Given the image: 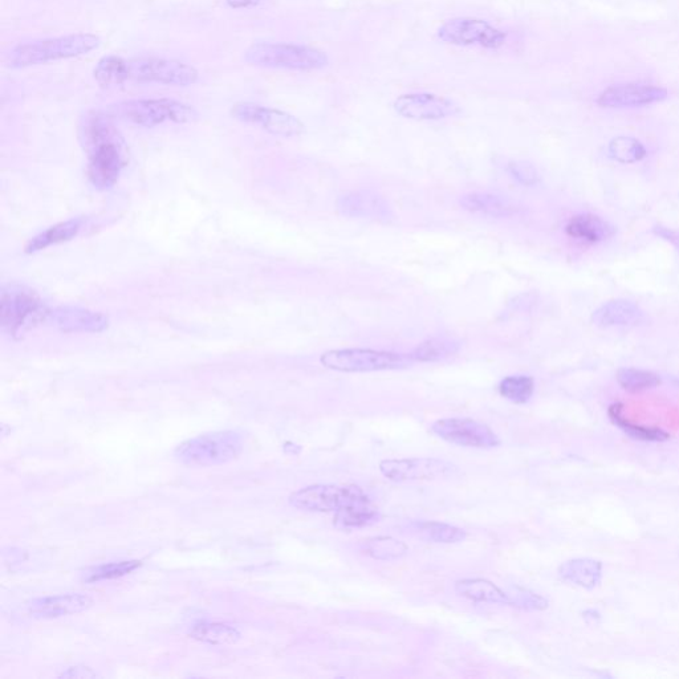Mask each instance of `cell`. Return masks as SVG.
<instances>
[{
    "label": "cell",
    "mask_w": 679,
    "mask_h": 679,
    "mask_svg": "<svg viewBox=\"0 0 679 679\" xmlns=\"http://www.w3.org/2000/svg\"><path fill=\"white\" fill-rule=\"evenodd\" d=\"M243 60L252 67L295 72L320 71L329 64L324 51L295 43H254L247 48Z\"/></svg>",
    "instance_id": "4"
},
{
    "label": "cell",
    "mask_w": 679,
    "mask_h": 679,
    "mask_svg": "<svg viewBox=\"0 0 679 679\" xmlns=\"http://www.w3.org/2000/svg\"><path fill=\"white\" fill-rule=\"evenodd\" d=\"M140 567L141 561L138 560L100 565V567L88 573L85 581L87 583H95V581L119 579V577L129 575V573L136 571Z\"/></svg>",
    "instance_id": "34"
},
{
    "label": "cell",
    "mask_w": 679,
    "mask_h": 679,
    "mask_svg": "<svg viewBox=\"0 0 679 679\" xmlns=\"http://www.w3.org/2000/svg\"><path fill=\"white\" fill-rule=\"evenodd\" d=\"M669 97L668 89L645 83L615 84L605 88L596 104L605 109L642 108L662 103Z\"/></svg>",
    "instance_id": "15"
},
{
    "label": "cell",
    "mask_w": 679,
    "mask_h": 679,
    "mask_svg": "<svg viewBox=\"0 0 679 679\" xmlns=\"http://www.w3.org/2000/svg\"><path fill=\"white\" fill-rule=\"evenodd\" d=\"M510 599V607L522 609V611H544L548 608V601L538 593L520 587H511L507 592Z\"/></svg>",
    "instance_id": "35"
},
{
    "label": "cell",
    "mask_w": 679,
    "mask_h": 679,
    "mask_svg": "<svg viewBox=\"0 0 679 679\" xmlns=\"http://www.w3.org/2000/svg\"><path fill=\"white\" fill-rule=\"evenodd\" d=\"M363 551L373 559L386 561L401 559L408 554L409 548L405 543L390 536H378L365 540Z\"/></svg>",
    "instance_id": "28"
},
{
    "label": "cell",
    "mask_w": 679,
    "mask_h": 679,
    "mask_svg": "<svg viewBox=\"0 0 679 679\" xmlns=\"http://www.w3.org/2000/svg\"><path fill=\"white\" fill-rule=\"evenodd\" d=\"M455 466L437 458L385 459L380 471L394 483L435 481L453 474Z\"/></svg>",
    "instance_id": "13"
},
{
    "label": "cell",
    "mask_w": 679,
    "mask_h": 679,
    "mask_svg": "<svg viewBox=\"0 0 679 679\" xmlns=\"http://www.w3.org/2000/svg\"><path fill=\"white\" fill-rule=\"evenodd\" d=\"M337 210L348 218L373 219L378 222H389L393 218L392 209L386 199L369 190L341 195L337 199Z\"/></svg>",
    "instance_id": "16"
},
{
    "label": "cell",
    "mask_w": 679,
    "mask_h": 679,
    "mask_svg": "<svg viewBox=\"0 0 679 679\" xmlns=\"http://www.w3.org/2000/svg\"><path fill=\"white\" fill-rule=\"evenodd\" d=\"M565 231L569 237L584 243H601L616 234V227L593 214H580L568 222Z\"/></svg>",
    "instance_id": "21"
},
{
    "label": "cell",
    "mask_w": 679,
    "mask_h": 679,
    "mask_svg": "<svg viewBox=\"0 0 679 679\" xmlns=\"http://www.w3.org/2000/svg\"><path fill=\"white\" fill-rule=\"evenodd\" d=\"M93 77L103 88L120 87L126 83L161 84L169 87H190L199 80L193 65L180 60L140 58L126 60L107 55L97 62Z\"/></svg>",
    "instance_id": "2"
},
{
    "label": "cell",
    "mask_w": 679,
    "mask_h": 679,
    "mask_svg": "<svg viewBox=\"0 0 679 679\" xmlns=\"http://www.w3.org/2000/svg\"><path fill=\"white\" fill-rule=\"evenodd\" d=\"M507 170L514 180L524 186H535L540 182L538 170L528 162L512 161L508 164Z\"/></svg>",
    "instance_id": "36"
},
{
    "label": "cell",
    "mask_w": 679,
    "mask_h": 679,
    "mask_svg": "<svg viewBox=\"0 0 679 679\" xmlns=\"http://www.w3.org/2000/svg\"><path fill=\"white\" fill-rule=\"evenodd\" d=\"M561 579L585 589H593L599 585L603 576V565L592 559H575L560 565Z\"/></svg>",
    "instance_id": "23"
},
{
    "label": "cell",
    "mask_w": 679,
    "mask_h": 679,
    "mask_svg": "<svg viewBox=\"0 0 679 679\" xmlns=\"http://www.w3.org/2000/svg\"><path fill=\"white\" fill-rule=\"evenodd\" d=\"M108 113L115 119L141 126L156 128L158 125L190 124L198 119V112L191 105L173 99H138L111 105Z\"/></svg>",
    "instance_id": "6"
},
{
    "label": "cell",
    "mask_w": 679,
    "mask_h": 679,
    "mask_svg": "<svg viewBox=\"0 0 679 679\" xmlns=\"http://www.w3.org/2000/svg\"><path fill=\"white\" fill-rule=\"evenodd\" d=\"M430 430L451 445L470 449H494L502 442L489 426L471 418H443L435 421Z\"/></svg>",
    "instance_id": "11"
},
{
    "label": "cell",
    "mask_w": 679,
    "mask_h": 679,
    "mask_svg": "<svg viewBox=\"0 0 679 679\" xmlns=\"http://www.w3.org/2000/svg\"><path fill=\"white\" fill-rule=\"evenodd\" d=\"M64 333H101L109 327L107 315L79 307L51 308L48 323Z\"/></svg>",
    "instance_id": "17"
},
{
    "label": "cell",
    "mask_w": 679,
    "mask_h": 679,
    "mask_svg": "<svg viewBox=\"0 0 679 679\" xmlns=\"http://www.w3.org/2000/svg\"><path fill=\"white\" fill-rule=\"evenodd\" d=\"M645 312L628 300H613L596 309L592 323L600 328H633L644 324Z\"/></svg>",
    "instance_id": "19"
},
{
    "label": "cell",
    "mask_w": 679,
    "mask_h": 679,
    "mask_svg": "<svg viewBox=\"0 0 679 679\" xmlns=\"http://www.w3.org/2000/svg\"><path fill=\"white\" fill-rule=\"evenodd\" d=\"M498 389L500 396L514 404L522 405L534 396L535 381L531 376H524V374L508 376L500 381Z\"/></svg>",
    "instance_id": "29"
},
{
    "label": "cell",
    "mask_w": 679,
    "mask_h": 679,
    "mask_svg": "<svg viewBox=\"0 0 679 679\" xmlns=\"http://www.w3.org/2000/svg\"><path fill=\"white\" fill-rule=\"evenodd\" d=\"M320 361L323 367L343 373L396 371L414 364L410 355L361 348L328 351L321 355Z\"/></svg>",
    "instance_id": "8"
},
{
    "label": "cell",
    "mask_w": 679,
    "mask_h": 679,
    "mask_svg": "<svg viewBox=\"0 0 679 679\" xmlns=\"http://www.w3.org/2000/svg\"><path fill=\"white\" fill-rule=\"evenodd\" d=\"M441 42L455 47H481L499 50L507 42V34L478 18H454L443 23L437 31Z\"/></svg>",
    "instance_id": "9"
},
{
    "label": "cell",
    "mask_w": 679,
    "mask_h": 679,
    "mask_svg": "<svg viewBox=\"0 0 679 679\" xmlns=\"http://www.w3.org/2000/svg\"><path fill=\"white\" fill-rule=\"evenodd\" d=\"M93 605L92 597L83 593L48 596L36 599L28 605V613L35 618H59L87 611Z\"/></svg>",
    "instance_id": "18"
},
{
    "label": "cell",
    "mask_w": 679,
    "mask_h": 679,
    "mask_svg": "<svg viewBox=\"0 0 679 679\" xmlns=\"http://www.w3.org/2000/svg\"><path fill=\"white\" fill-rule=\"evenodd\" d=\"M51 308L38 292L20 284L2 288L0 324L7 335L20 339L36 325L48 323Z\"/></svg>",
    "instance_id": "5"
},
{
    "label": "cell",
    "mask_w": 679,
    "mask_h": 679,
    "mask_svg": "<svg viewBox=\"0 0 679 679\" xmlns=\"http://www.w3.org/2000/svg\"><path fill=\"white\" fill-rule=\"evenodd\" d=\"M108 112L91 111L81 119L79 137L88 156V178L97 189L116 185L128 161L124 137Z\"/></svg>",
    "instance_id": "1"
},
{
    "label": "cell",
    "mask_w": 679,
    "mask_h": 679,
    "mask_svg": "<svg viewBox=\"0 0 679 679\" xmlns=\"http://www.w3.org/2000/svg\"><path fill=\"white\" fill-rule=\"evenodd\" d=\"M609 416H611L612 421L615 422L617 426L624 429L632 437L642 439V441H656L662 442L669 438V434L662 432L660 429L645 428V426H640L636 424H630L622 417V406L620 404L613 405L609 409Z\"/></svg>",
    "instance_id": "33"
},
{
    "label": "cell",
    "mask_w": 679,
    "mask_h": 679,
    "mask_svg": "<svg viewBox=\"0 0 679 679\" xmlns=\"http://www.w3.org/2000/svg\"><path fill=\"white\" fill-rule=\"evenodd\" d=\"M394 111L413 121H439L457 116L461 108L447 97L428 92L404 93L393 103Z\"/></svg>",
    "instance_id": "14"
},
{
    "label": "cell",
    "mask_w": 679,
    "mask_h": 679,
    "mask_svg": "<svg viewBox=\"0 0 679 679\" xmlns=\"http://www.w3.org/2000/svg\"><path fill=\"white\" fill-rule=\"evenodd\" d=\"M616 378L621 388L630 393L645 392V390L657 388L661 384V378L656 373L642 371V369H620Z\"/></svg>",
    "instance_id": "32"
},
{
    "label": "cell",
    "mask_w": 679,
    "mask_h": 679,
    "mask_svg": "<svg viewBox=\"0 0 679 679\" xmlns=\"http://www.w3.org/2000/svg\"><path fill=\"white\" fill-rule=\"evenodd\" d=\"M461 344L457 340L435 337L418 345L410 356L414 363H435L458 353Z\"/></svg>",
    "instance_id": "26"
},
{
    "label": "cell",
    "mask_w": 679,
    "mask_h": 679,
    "mask_svg": "<svg viewBox=\"0 0 679 679\" xmlns=\"http://www.w3.org/2000/svg\"><path fill=\"white\" fill-rule=\"evenodd\" d=\"M190 634L195 640L218 645L235 644L241 637L238 630L229 625L210 624V622L194 625Z\"/></svg>",
    "instance_id": "31"
},
{
    "label": "cell",
    "mask_w": 679,
    "mask_h": 679,
    "mask_svg": "<svg viewBox=\"0 0 679 679\" xmlns=\"http://www.w3.org/2000/svg\"><path fill=\"white\" fill-rule=\"evenodd\" d=\"M462 209L471 214L490 218H507L518 213L519 207L510 198L491 193H470L459 199Z\"/></svg>",
    "instance_id": "20"
},
{
    "label": "cell",
    "mask_w": 679,
    "mask_h": 679,
    "mask_svg": "<svg viewBox=\"0 0 679 679\" xmlns=\"http://www.w3.org/2000/svg\"><path fill=\"white\" fill-rule=\"evenodd\" d=\"M422 539L426 542L455 544L465 542L467 532L462 528L441 522H425L418 526Z\"/></svg>",
    "instance_id": "30"
},
{
    "label": "cell",
    "mask_w": 679,
    "mask_h": 679,
    "mask_svg": "<svg viewBox=\"0 0 679 679\" xmlns=\"http://www.w3.org/2000/svg\"><path fill=\"white\" fill-rule=\"evenodd\" d=\"M369 496L359 486L313 485L290 496L291 506L308 512H337Z\"/></svg>",
    "instance_id": "10"
},
{
    "label": "cell",
    "mask_w": 679,
    "mask_h": 679,
    "mask_svg": "<svg viewBox=\"0 0 679 679\" xmlns=\"http://www.w3.org/2000/svg\"><path fill=\"white\" fill-rule=\"evenodd\" d=\"M231 116L245 124L260 126L266 132L282 137H296L304 133L306 126L298 117L279 109L263 107L255 103H238L231 108Z\"/></svg>",
    "instance_id": "12"
},
{
    "label": "cell",
    "mask_w": 679,
    "mask_h": 679,
    "mask_svg": "<svg viewBox=\"0 0 679 679\" xmlns=\"http://www.w3.org/2000/svg\"><path fill=\"white\" fill-rule=\"evenodd\" d=\"M101 40L95 34L79 32L59 38L34 40L18 44L7 55V65L12 69L36 67L88 55L100 47Z\"/></svg>",
    "instance_id": "3"
},
{
    "label": "cell",
    "mask_w": 679,
    "mask_h": 679,
    "mask_svg": "<svg viewBox=\"0 0 679 679\" xmlns=\"http://www.w3.org/2000/svg\"><path fill=\"white\" fill-rule=\"evenodd\" d=\"M245 450V438L237 432H215L187 439L174 451V457L186 466L225 465Z\"/></svg>",
    "instance_id": "7"
},
{
    "label": "cell",
    "mask_w": 679,
    "mask_h": 679,
    "mask_svg": "<svg viewBox=\"0 0 679 679\" xmlns=\"http://www.w3.org/2000/svg\"><path fill=\"white\" fill-rule=\"evenodd\" d=\"M457 595L474 603L510 605L507 592L486 579H463L454 584Z\"/></svg>",
    "instance_id": "24"
},
{
    "label": "cell",
    "mask_w": 679,
    "mask_h": 679,
    "mask_svg": "<svg viewBox=\"0 0 679 679\" xmlns=\"http://www.w3.org/2000/svg\"><path fill=\"white\" fill-rule=\"evenodd\" d=\"M227 6L233 10H243V8H250L260 3V0H226Z\"/></svg>",
    "instance_id": "37"
},
{
    "label": "cell",
    "mask_w": 679,
    "mask_h": 679,
    "mask_svg": "<svg viewBox=\"0 0 679 679\" xmlns=\"http://www.w3.org/2000/svg\"><path fill=\"white\" fill-rule=\"evenodd\" d=\"M83 223V218H75L50 227V229L36 235V237L28 242L26 254H35V252L46 250L48 247L72 241L73 238H76L77 235H79L81 229H83Z\"/></svg>",
    "instance_id": "25"
},
{
    "label": "cell",
    "mask_w": 679,
    "mask_h": 679,
    "mask_svg": "<svg viewBox=\"0 0 679 679\" xmlns=\"http://www.w3.org/2000/svg\"><path fill=\"white\" fill-rule=\"evenodd\" d=\"M609 157L620 164H636L648 157V150L640 140L634 137H616L609 142Z\"/></svg>",
    "instance_id": "27"
},
{
    "label": "cell",
    "mask_w": 679,
    "mask_h": 679,
    "mask_svg": "<svg viewBox=\"0 0 679 679\" xmlns=\"http://www.w3.org/2000/svg\"><path fill=\"white\" fill-rule=\"evenodd\" d=\"M381 514L371 498L348 504L335 512V527L340 531L360 530L380 522Z\"/></svg>",
    "instance_id": "22"
}]
</instances>
